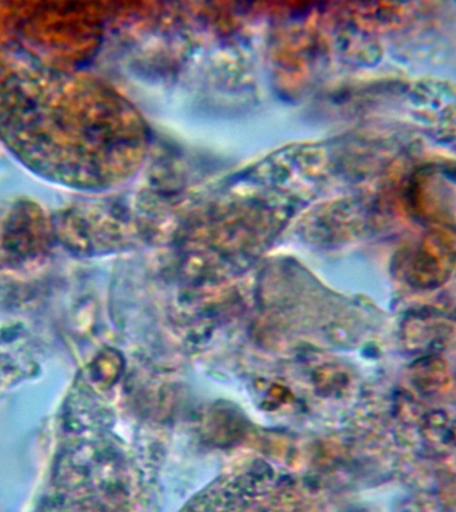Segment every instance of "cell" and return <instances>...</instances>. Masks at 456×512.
<instances>
[{
	"instance_id": "obj_1",
	"label": "cell",
	"mask_w": 456,
	"mask_h": 512,
	"mask_svg": "<svg viewBox=\"0 0 456 512\" xmlns=\"http://www.w3.org/2000/svg\"><path fill=\"white\" fill-rule=\"evenodd\" d=\"M186 512H303L295 499L283 496L260 495L258 498L239 492H227L200 500Z\"/></svg>"
}]
</instances>
